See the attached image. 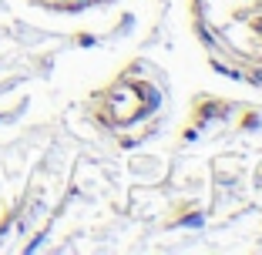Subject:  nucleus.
<instances>
[]
</instances>
